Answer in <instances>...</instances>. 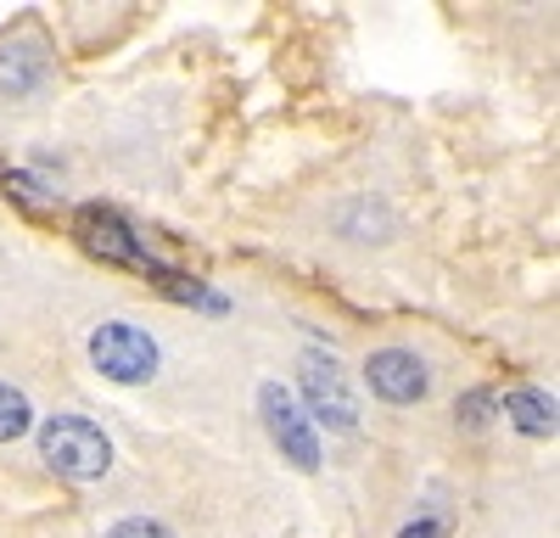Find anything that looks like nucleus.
Masks as SVG:
<instances>
[{
	"instance_id": "obj_1",
	"label": "nucleus",
	"mask_w": 560,
	"mask_h": 538,
	"mask_svg": "<svg viewBox=\"0 0 560 538\" xmlns=\"http://www.w3.org/2000/svg\"><path fill=\"white\" fill-rule=\"evenodd\" d=\"M39 455H45L51 471H62L73 482H96L113 466V443L96 421H84V416H51L39 426Z\"/></svg>"
},
{
	"instance_id": "obj_2",
	"label": "nucleus",
	"mask_w": 560,
	"mask_h": 538,
	"mask_svg": "<svg viewBox=\"0 0 560 538\" xmlns=\"http://www.w3.org/2000/svg\"><path fill=\"white\" fill-rule=\"evenodd\" d=\"M298 382H303V398H308V421H325L331 432H353L359 426V398L348 387V371L337 365L331 353L308 348L303 365H298Z\"/></svg>"
},
{
	"instance_id": "obj_3",
	"label": "nucleus",
	"mask_w": 560,
	"mask_h": 538,
	"mask_svg": "<svg viewBox=\"0 0 560 538\" xmlns=\"http://www.w3.org/2000/svg\"><path fill=\"white\" fill-rule=\"evenodd\" d=\"M90 359H96V371L107 382H124V387L158 376V342L140 326H124V320L96 326V337H90Z\"/></svg>"
},
{
	"instance_id": "obj_4",
	"label": "nucleus",
	"mask_w": 560,
	"mask_h": 538,
	"mask_svg": "<svg viewBox=\"0 0 560 538\" xmlns=\"http://www.w3.org/2000/svg\"><path fill=\"white\" fill-rule=\"evenodd\" d=\"M258 410H264L269 437L280 443V455L298 460L303 471H314V466H319V437H314V421L292 404V393L280 387V382H264V387H258Z\"/></svg>"
},
{
	"instance_id": "obj_5",
	"label": "nucleus",
	"mask_w": 560,
	"mask_h": 538,
	"mask_svg": "<svg viewBox=\"0 0 560 538\" xmlns=\"http://www.w3.org/2000/svg\"><path fill=\"white\" fill-rule=\"evenodd\" d=\"M364 376H370V393L387 398V404H415V398H427V387H432L427 365H420L409 348H382V353H370Z\"/></svg>"
},
{
	"instance_id": "obj_6",
	"label": "nucleus",
	"mask_w": 560,
	"mask_h": 538,
	"mask_svg": "<svg viewBox=\"0 0 560 538\" xmlns=\"http://www.w3.org/2000/svg\"><path fill=\"white\" fill-rule=\"evenodd\" d=\"M79 236H84L90 253H102V258H113V264L152 269V258L140 253V242L129 236V224H124L118 213H107V208H84V213H79Z\"/></svg>"
},
{
	"instance_id": "obj_7",
	"label": "nucleus",
	"mask_w": 560,
	"mask_h": 538,
	"mask_svg": "<svg viewBox=\"0 0 560 538\" xmlns=\"http://www.w3.org/2000/svg\"><path fill=\"white\" fill-rule=\"evenodd\" d=\"M504 416L516 421L522 432H533V437H549V432H555V398L522 387V393H510V398H504Z\"/></svg>"
},
{
	"instance_id": "obj_8",
	"label": "nucleus",
	"mask_w": 560,
	"mask_h": 538,
	"mask_svg": "<svg viewBox=\"0 0 560 538\" xmlns=\"http://www.w3.org/2000/svg\"><path fill=\"white\" fill-rule=\"evenodd\" d=\"M28 426H34V410H28V398H23L18 387H7V382H0V443L23 437Z\"/></svg>"
},
{
	"instance_id": "obj_9",
	"label": "nucleus",
	"mask_w": 560,
	"mask_h": 538,
	"mask_svg": "<svg viewBox=\"0 0 560 538\" xmlns=\"http://www.w3.org/2000/svg\"><path fill=\"white\" fill-rule=\"evenodd\" d=\"M107 538H174L163 522H147V516H129V522H118Z\"/></svg>"
},
{
	"instance_id": "obj_10",
	"label": "nucleus",
	"mask_w": 560,
	"mask_h": 538,
	"mask_svg": "<svg viewBox=\"0 0 560 538\" xmlns=\"http://www.w3.org/2000/svg\"><path fill=\"white\" fill-rule=\"evenodd\" d=\"M465 421H471V426L488 421V393H471V398H465Z\"/></svg>"
},
{
	"instance_id": "obj_11",
	"label": "nucleus",
	"mask_w": 560,
	"mask_h": 538,
	"mask_svg": "<svg viewBox=\"0 0 560 538\" xmlns=\"http://www.w3.org/2000/svg\"><path fill=\"white\" fill-rule=\"evenodd\" d=\"M398 538H443V527H438V522H415V527H404Z\"/></svg>"
}]
</instances>
